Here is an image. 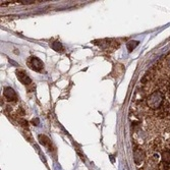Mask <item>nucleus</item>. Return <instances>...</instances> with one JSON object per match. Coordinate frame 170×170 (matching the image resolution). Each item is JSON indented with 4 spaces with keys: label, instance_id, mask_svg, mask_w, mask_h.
Returning <instances> with one entry per match:
<instances>
[{
    "label": "nucleus",
    "instance_id": "obj_1",
    "mask_svg": "<svg viewBox=\"0 0 170 170\" xmlns=\"http://www.w3.org/2000/svg\"><path fill=\"white\" fill-rule=\"evenodd\" d=\"M148 105L152 109L159 108L163 103V94L161 92H154L148 97Z\"/></svg>",
    "mask_w": 170,
    "mask_h": 170
},
{
    "label": "nucleus",
    "instance_id": "obj_2",
    "mask_svg": "<svg viewBox=\"0 0 170 170\" xmlns=\"http://www.w3.org/2000/svg\"><path fill=\"white\" fill-rule=\"evenodd\" d=\"M27 64L35 71H41L44 68V63L38 57H30L27 61Z\"/></svg>",
    "mask_w": 170,
    "mask_h": 170
},
{
    "label": "nucleus",
    "instance_id": "obj_3",
    "mask_svg": "<svg viewBox=\"0 0 170 170\" xmlns=\"http://www.w3.org/2000/svg\"><path fill=\"white\" fill-rule=\"evenodd\" d=\"M16 77H17V79H19V81L23 85L28 86V85L32 84V79H31V78L29 77V74H28L26 71L17 70L16 71Z\"/></svg>",
    "mask_w": 170,
    "mask_h": 170
},
{
    "label": "nucleus",
    "instance_id": "obj_4",
    "mask_svg": "<svg viewBox=\"0 0 170 170\" xmlns=\"http://www.w3.org/2000/svg\"><path fill=\"white\" fill-rule=\"evenodd\" d=\"M3 95H4V97L8 101H16L17 100V95L15 91L12 88H10V87L4 88V90H3Z\"/></svg>",
    "mask_w": 170,
    "mask_h": 170
},
{
    "label": "nucleus",
    "instance_id": "obj_5",
    "mask_svg": "<svg viewBox=\"0 0 170 170\" xmlns=\"http://www.w3.org/2000/svg\"><path fill=\"white\" fill-rule=\"evenodd\" d=\"M134 162H136L138 165H140L145 159L144 152L142 151L141 149H136V150H134Z\"/></svg>",
    "mask_w": 170,
    "mask_h": 170
},
{
    "label": "nucleus",
    "instance_id": "obj_6",
    "mask_svg": "<svg viewBox=\"0 0 170 170\" xmlns=\"http://www.w3.org/2000/svg\"><path fill=\"white\" fill-rule=\"evenodd\" d=\"M39 142H40V144H42L43 146H46V147H50V145H51V141H50V138L46 137V136H44V134H40L39 136Z\"/></svg>",
    "mask_w": 170,
    "mask_h": 170
},
{
    "label": "nucleus",
    "instance_id": "obj_7",
    "mask_svg": "<svg viewBox=\"0 0 170 170\" xmlns=\"http://www.w3.org/2000/svg\"><path fill=\"white\" fill-rule=\"evenodd\" d=\"M162 161L165 164H170V151H164L162 153Z\"/></svg>",
    "mask_w": 170,
    "mask_h": 170
},
{
    "label": "nucleus",
    "instance_id": "obj_8",
    "mask_svg": "<svg viewBox=\"0 0 170 170\" xmlns=\"http://www.w3.org/2000/svg\"><path fill=\"white\" fill-rule=\"evenodd\" d=\"M138 45V41H130V42H127L126 47L130 51H133L134 50V48H136Z\"/></svg>",
    "mask_w": 170,
    "mask_h": 170
},
{
    "label": "nucleus",
    "instance_id": "obj_9",
    "mask_svg": "<svg viewBox=\"0 0 170 170\" xmlns=\"http://www.w3.org/2000/svg\"><path fill=\"white\" fill-rule=\"evenodd\" d=\"M52 48H53L55 51L59 52L62 50V44L60 42H53L52 43Z\"/></svg>",
    "mask_w": 170,
    "mask_h": 170
},
{
    "label": "nucleus",
    "instance_id": "obj_10",
    "mask_svg": "<svg viewBox=\"0 0 170 170\" xmlns=\"http://www.w3.org/2000/svg\"><path fill=\"white\" fill-rule=\"evenodd\" d=\"M19 123L22 126L28 128V121H27V120H25V119H19Z\"/></svg>",
    "mask_w": 170,
    "mask_h": 170
},
{
    "label": "nucleus",
    "instance_id": "obj_11",
    "mask_svg": "<svg viewBox=\"0 0 170 170\" xmlns=\"http://www.w3.org/2000/svg\"><path fill=\"white\" fill-rule=\"evenodd\" d=\"M165 170H170V168H169V167H167V168H165Z\"/></svg>",
    "mask_w": 170,
    "mask_h": 170
},
{
    "label": "nucleus",
    "instance_id": "obj_12",
    "mask_svg": "<svg viewBox=\"0 0 170 170\" xmlns=\"http://www.w3.org/2000/svg\"><path fill=\"white\" fill-rule=\"evenodd\" d=\"M140 170H144V169H140Z\"/></svg>",
    "mask_w": 170,
    "mask_h": 170
}]
</instances>
